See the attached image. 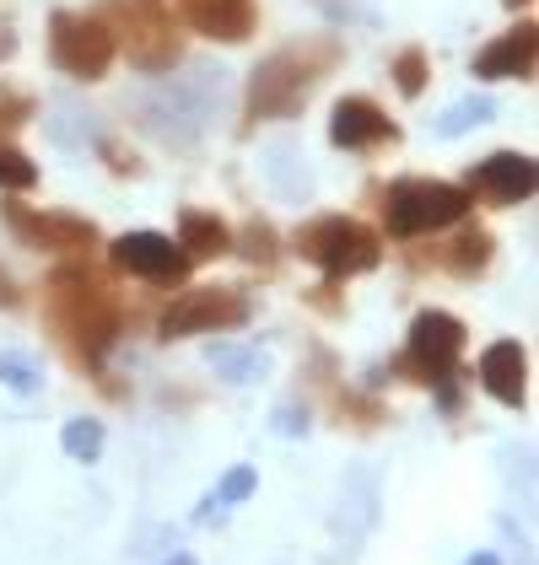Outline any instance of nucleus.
<instances>
[{
  "label": "nucleus",
  "instance_id": "nucleus-1",
  "mask_svg": "<svg viewBox=\"0 0 539 565\" xmlns=\"http://www.w3.org/2000/svg\"><path fill=\"white\" fill-rule=\"evenodd\" d=\"M44 318H49V334L60 340V350H65L87 377L103 372V355H108V345H114L119 329H125V307L114 297V286L92 269L87 254L60 259L49 269Z\"/></svg>",
  "mask_w": 539,
  "mask_h": 565
},
{
  "label": "nucleus",
  "instance_id": "nucleus-2",
  "mask_svg": "<svg viewBox=\"0 0 539 565\" xmlns=\"http://www.w3.org/2000/svg\"><path fill=\"white\" fill-rule=\"evenodd\" d=\"M340 60H346V44L335 33H303V39L281 44L249 76V125H260V119H297Z\"/></svg>",
  "mask_w": 539,
  "mask_h": 565
},
{
  "label": "nucleus",
  "instance_id": "nucleus-3",
  "mask_svg": "<svg viewBox=\"0 0 539 565\" xmlns=\"http://www.w3.org/2000/svg\"><path fill=\"white\" fill-rule=\"evenodd\" d=\"M464 345H469V329L453 312H443V307H426L410 323V340H404L400 361H394V377L432 388L443 398V415H458V383L453 377H458Z\"/></svg>",
  "mask_w": 539,
  "mask_h": 565
},
{
  "label": "nucleus",
  "instance_id": "nucleus-4",
  "mask_svg": "<svg viewBox=\"0 0 539 565\" xmlns=\"http://www.w3.org/2000/svg\"><path fill=\"white\" fill-rule=\"evenodd\" d=\"M378 205H383V232L378 237H394V243L448 232V226H458L475 211L469 189L448 183V178H394V183H383Z\"/></svg>",
  "mask_w": 539,
  "mask_h": 565
},
{
  "label": "nucleus",
  "instance_id": "nucleus-5",
  "mask_svg": "<svg viewBox=\"0 0 539 565\" xmlns=\"http://www.w3.org/2000/svg\"><path fill=\"white\" fill-rule=\"evenodd\" d=\"M114 33V49L130 60L135 71L162 76L183 60V22L173 17L168 0H103L97 11Z\"/></svg>",
  "mask_w": 539,
  "mask_h": 565
},
{
  "label": "nucleus",
  "instance_id": "nucleus-6",
  "mask_svg": "<svg viewBox=\"0 0 539 565\" xmlns=\"http://www.w3.org/2000/svg\"><path fill=\"white\" fill-rule=\"evenodd\" d=\"M292 248L314 264L318 275H329L335 286L351 275H372L383 264V237L361 216H314L308 226H297Z\"/></svg>",
  "mask_w": 539,
  "mask_h": 565
},
{
  "label": "nucleus",
  "instance_id": "nucleus-7",
  "mask_svg": "<svg viewBox=\"0 0 539 565\" xmlns=\"http://www.w3.org/2000/svg\"><path fill=\"white\" fill-rule=\"evenodd\" d=\"M49 60L71 82H103L108 65L119 60V49L97 11H54L49 17Z\"/></svg>",
  "mask_w": 539,
  "mask_h": 565
},
{
  "label": "nucleus",
  "instance_id": "nucleus-8",
  "mask_svg": "<svg viewBox=\"0 0 539 565\" xmlns=\"http://www.w3.org/2000/svg\"><path fill=\"white\" fill-rule=\"evenodd\" d=\"M0 221L11 226V237L22 248H39V254H60V259H76L92 254L97 243V221L76 216V211H33L28 200H0Z\"/></svg>",
  "mask_w": 539,
  "mask_h": 565
},
{
  "label": "nucleus",
  "instance_id": "nucleus-9",
  "mask_svg": "<svg viewBox=\"0 0 539 565\" xmlns=\"http://www.w3.org/2000/svg\"><path fill=\"white\" fill-rule=\"evenodd\" d=\"M249 323V297L232 291V286H194L168 302L162 323H157V340H194V334H232Z\"/></svg>",
  "mask_w": 539,
  "mask_h": 565
},
{
  "label": "nucleus",
  "instance_id": "nucleus-10",
  "mask_svg": "<svg viewBox=\"0 0 539 565\" xmlns=\"http://www.w3.org/2000/svg\"><path fill=\"white\" fill-rule=\"evenodd\" d=\"M108 259H114V269H125V275L146 280V286H183L194 275V259L179 248V237H162V232H125V237H114Z\"/></svg>",
  "mask_w": 539,
  "mask_h": 565
},
{
  "label": "nucleus",
  "instance_id": "nucleus-11",
  "mask_svg": "<svg viewBox=\"0 0 539 565\" xmlns=\"http://www.w3.org/2000/svg\"><path fill=\"white\" fill-rule=\"evenodd\" d=\"M469 200H486V205H524L539 189V162L529 151H492L486 162H475L464 178Z\"/></svg>",
  "mask_w": 539,
  "mask_h": 565
},
{
  "label": "nucleus",
  "instance_id": "nucleus-12",
  "mask_svg": "<svg viewBox=\"0 0 539 565\" xmlns=\"http://www.w3.org/2000/svg\"><path fill=\"white\" fill-rule=\"evenodd\" d=\"M329 140H335V151H378V146H400L404 130L372 103V97H340L335 103V114H329Z\"/></svg>",
  "mask_w": 539,
  "mask_h": 565
},
{
  "label": "nucleus",
  "instance_id": "nucleus-13",
  "mask_svg": "<svg viewBox=\"0 0 539 565\" xmlns=\"http://www.w3.org/2000/svg\"><path fill=\"white\" fill-rule=\"evenodd\" d=\"M173 17L211 44H249L254 28H260L254 0H173Z\"/></svg>",
  "mask_w": 539,
  "mask_h": 565
},
{
  "label": "nucleus",
  "instance_id": "nucleus-14",
  "mask_svg": "<svg viewBox=\"0 0 539 565\" xmlns=\"http://www.w3.org/2000/svg\"><path fill=\"white\" fill-rule=\"evenodd\" d=\"M535 54H539V28L535 22H512L501 39H492L475 54V76L480 82H507V76L529 82L535 76Z\"/></svg>",
  "mask_w": 539,
  "mask_h": 565
},
{
  "label": "nucleus",
  "instance_id": "nucleus-15",
  "mask_svg": "<svg viewBox=\"0 0 539 565\" xmlns=\"http://www.w3.org/2000/svg\"><path fill=\"white\" fill-rule=\"evenodd\" d=\"M480 388L492 393L496 404H507V409H524V398H529V350L518 340L486 345L480 350Z\"/></svg>",
  "mask_w": 539,
  "mask_h": 565
},
{
  "label": "nucleus",
  "instance_id": "nucleus-16",
  "mask_svg": "<svg viewBox=\"0 0 539 565\" xmlns=\"http://www.w3.org/2000/svg\"><path fill=\"white\" fill-rule=\"evenodd\" d=\"M496 254V237L480 226V221H458V237H448V248H437L432 259L443 264V269H453V275H480L486 264H492Z\"/></svg>",
  "mask_w": 539,
  "mask_h": 565
},
{
  "label": "nucleus",
  "instance_id": "nucleus-17",
  "mask_svg": "<svg viewBox=\"0 0 539 565\" xmlns=\"http://www.w3.org/2000/svg\"><path fill=\"white\" fill-rule=\"evenodd\" d=\"M179 248L189 259H226V254H232V226H226L216 211H183Z\"/></svg>",
  "mask_w": 539,
  "mask_h": 565
},
{
  "label": "nucleus",
  "instance_id": "nucleus-18",
  "mask_svg": "<svg viewBox=\"0 0 539 565\" xmlns=\"http://www.w3.org/2000/svg\"><path fill=\"white\" fill-rule=\"evenodd\" d=\"M389 76H394L400 97H421V92H426V82H432V60H426V49L404 44L400 54H394V65H389Z\"/></svg>",
  "mask_w": 539,
  "mask_h": 565
},
{
  "label": "nucleus",
  "instance_id": "nucleus-19",
  "mask_svg": "<svg viewBox=\"0 0 539 565\" xmlns=\"http://www.w3.org/2000/svg\"><path fill=\"white\" fill-rule=\"evenodd\" d=\"M211 366L222 372L226 383H260V377H265V355H260V350L216 345V350H211Z\"/></svg>",
  "mask_w": 539,
  "mask_h": 565
},
{
  "label": "nucleus",
  "instance_id": "nucleus-20",
  "mask_svg": "<svg viewBox=\"0 0 539 565\" xmlns=\"http://www.w3.org/2000/svg\"><path fill=\"white\" fill-rule=\"evenodd\" d=\"M232 254H243L249 264H275L281 259V243H275V226H270L265 216H254L249 226H243V237H232Z\"/></svg>",
  "mask_w": 539,
  "mask_h": 565
},
{
  "label": "nucleus",
  "instance_id": "nucleus-21",
  "mask_svg": "<svg viewBox=\"0 0 539 565\" xmlns=\"http://www.w3.org/2000/svg\"><path fill=\"white\" fill-rule=\"evenodd\" d=\"M39 189V168L28 151H17L11 140H0V194H28Z\"/></svg>",
  "mask_w": 539,
  "mask_h": 565
},
{
  "label": "nucleus",
  "instance_id": "nucleus-22",
  "mask_svg": "<svg viewBox=\"0 0 539 565\" xmlns=\"http://www.w3.org/2000/svg\"><path fill=\"white\" fill-rule=\"evenodd\" d=\"M60 441H65V452H71L76 463H97V458H103V420H97V415H82V420H71V426L60 431Z\"/></svg>",
  "mask_w": 539,
  "mask_h": 565
},
{
  "label": "nucleus",
  "instance_id": "nucleus-23",
  "mask_svg": "<svg viewBox=\"0 0 539 565\" xmlns=\"http://www.w3.org/2000/svg\"><path fill=\"white\" fill-rule=\"evenodd\" d=\"M0 383L17 388V393H39L44 388V372H39L22 350H0Z\"/></svg>",
  "mask_w": 539,
  "mask_h": 565
},
{
  "label": "nucleus",
  "instance_id": "nucleus-24",
  "mask_svg": "<svg viewBox=\"0 0 539 565\" xmlns=\"http://www.w3.org/2000/svg\"><path fill=\"white\" fill-rule=\"evenodd\" d=\"M492 114H496L492 97H469V103H458L453 114H443V119H437V135H464V130H475V125H486Z\"/></svg>",
  "mask_w": 539,
  "mask_h": 565
},
{
  "label": "nucleus",
  "instance_id": "nucleus-25",
  "mask_svg": "<svg viewBox=\"0 0 539 565\" xmlns=\"http://www.w3.org/2000/svg\"><path fill=\"white\" fill-rule=\"evenodd\" d=\"M28 119H33V97L17 87H0V140H11Z\"/></svg>",
  "mask_w": 539,
  "mask_h": 565
},
{
  "label": "nucleus",
  "instance_id": "nucleus-26",
  "mask_svg": "<svg viewBox=\"0 0 539 565\" xmlns=\"http://www.w3.org/2000/svg\"><path fill=\"white\" fill-rule=\"evenodd\" d=\"M254 484H260V475H254L249 463H237V469H226V479L216 484V501H222V507H237V501L254 495Z\"/></svg>",
  "mask_w": 539,
  "mask_h": 565
},
{
  "label": "nucleus",
  "instance_id": "nucleus-27",
  "mask_svg": "<svg viewBox=\"0 0 539 565\" xmlns=\"http://www.w3.org/2000/svg\"><path fill=\"white\" fill-rule=\"evenodd\" d=\"M17 302H22V286H17V280H11V269L0 264V307H17Z\"/></svg>",
  "mask_w": 539,
  "mask_h": 565
},
{
  "label": "nucleus",
  "instance_id": "nucleus-28",
  "mask_svg": "<svg viewBox=\"0 0 539 565\" xmlns=\"http://www.w3.org/2000/svg\"><path fill=\"white\" fill-rule=\"evenodd\" d=\"M17 54V33H11V22H0V60H11Z\"/></svg>",
  "mask_w": 539,
  "mask_h": 565
},
{
  "label": "nucleus",
  "instance_id": "nucleus-29",
  "mask_svg": "<svg viewBox=\"0 0 539 565\" xmlns=\"http://www.w3.org/2000/svg\"><path fill=\"white\" fill-rule=\"evenodd\" d=\"M469 565H501V561H496L492 550H480V555H469Z\"/></svg>",
  "mask_w": 539,
  "mask_h": 565
},
{
  "label": "nucleus",
  "instance_id": "nucleus-30",
  "mask_svg": "<svg viewBox=\"0 0 539 565\" xmlns=\"http://www.w3.org/2000/svg\"><path fill=\"white\" fill-rule=\"evenodd\" d=\"M501 6H507V11H529L535 0H501Z\"/></svg>",
  "mask_w": 539,
  "mask_h": 565
},
{
  "label": "nucleus",
  "instance_id": "nucleus-31",
  "mask_svg": "<svg viewBox=\"0 0 539 565\" xmlns=\"http://www.w3.org/2000/svg\"><path fill=\"white\" fill-rule=\"evenodd\" d=\"M318 6H324V11H346L351 0H318Z\"/></svg>",
  "mask_w": 539,
  "mask_h": 565
},
{
  "label": "nucleus",
  "instance_id": "nucleus-32",
  "mask_svg": "<svg viewBox=\"0 0 539 565\" xmlns=\"http://www.w3.org/2000/svg\"><path fill=\"white\" fill-rule=\"evenodd\" d=\"M168 565H194V555H173V561H168Z\"/></svg>",
  "mask_w": 539,
  "mask_h": 565
}]
</instances>
